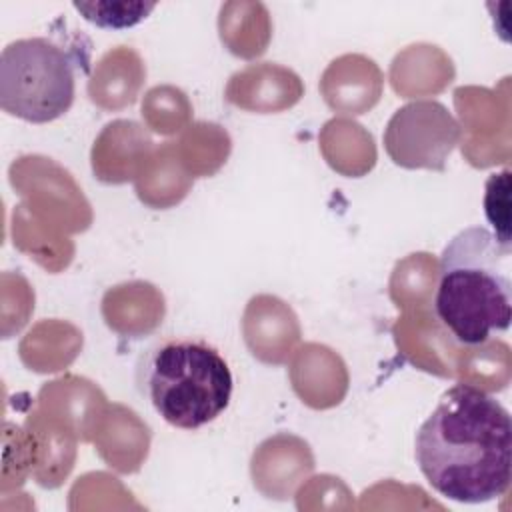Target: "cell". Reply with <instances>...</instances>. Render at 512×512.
I'll return each mask as SVG.
<instances>
[{"mask_svg": "<svg viewBox=\"0 0 512 512\" xmlns=\"http://www.w3.org/2000/svg\"><path fill=\"white\" fill-rule=\"evenodd\" d=\"M426 482L446 500L484 504L504 496L512 480V418L492 394L448 388L414 438Z\"/></svg>", "mask_w": 512, "mask_h": 512, "instance_id": "obj_1", "label": "cell"}, {"mask_svg": "<svg viewBox=\"0 0 512 512\" xmlns=\"http://www.w3.org/2000/svg\"><path fill=\"white\" fill-rule=\"evenodd\" d=\"M512 246L490 228L468 226L448 240L438 262L434 312L462 346H482L512 322Z\"/></svg>", "mask_w": 512, "mask_h": 512, "instance_id": "obj_2", "label": "cell"}, {"mask_svg": "<svg viewBox=\"0 0 512 512\" xmlns=\"http://www.w3.org/2000/svg\"><path fill=\"white\" fill-rule=\"evenodd\" d=\"M136 386L164 422L198 430L228 408L234 378L226 358L208 340L166 336L140 356Z\"/></svg>", "mask_w": 512, "mask_h": 512, "instance_id": "obj_3", "label": "cell"}, {"mask_svg": "<svg viewBox=\"0 0 512 512\" xmlns=\"http://www.w3.org/2000/svg\"><path fill=\"white\" fill-rule=\"evenodd\" d=\"M76 96V62L50 38L10 42L0 54V108L24 122L64 116Z\"/></svg>", "mask_w": 512, "mask_h": 512, "instance_id": "obj_4", "label": "cell"}, {"mask_svg": "<svg viewBox=\"0 0 512 512\" xmlns=\"http://www.w3.org/2000/svg\"><path fill=\"white\" fill-rule=\"evenodd\" d=\"M74 10L96 28L124 30L140 24L156 8L154 2H74Z\"/></svg>", "mask_w": 512, "mask_h": 512, "instance_id": "obj_5", "label": "cell"}, {"mask_svg": "<svg viewBox=\"0 0 512 512\" xmlns=\"http://www.w3.org/2000/svg\"><path fill=\"white\" fill-rule=\"evenodd\" d=\"M510 170L492 172L484 186V214L492 226V234L506 246H512L510 228Z\"/></svg>", "mask_w": 512, "mask_h": 512, "instance_id": "obj_6", "label": "cell"}]
</instances>
